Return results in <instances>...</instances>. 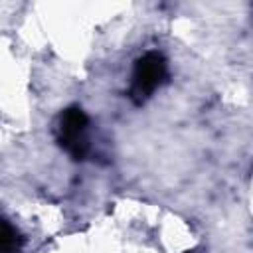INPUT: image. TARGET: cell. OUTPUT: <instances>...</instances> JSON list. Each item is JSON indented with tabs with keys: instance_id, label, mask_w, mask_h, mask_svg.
Here are the masks:
<instances>
[{
	"instance_id": "obj_3",
	"label": "cell",
	"mask_w": 253,
	"mask_h": 253,
	"mask_svg": "<svg viewBox=\"0 0 253 253\" xmlns=\"http://www.w3.org/2000/svg\"><path fill=\"white\" fill-rule=\"evenodd\" d=\"M2 253H18L20 251V243H18V235L16 231L10 227L8 221H2Z\"/></svg>"
},
{
	"instance_id": "obj_1",
	"label": "cell",
	"mask_w": 253,
	"mask_h": 253,
	"mask_svg": "<svg viewBox=\"0 0 253 253\" xmlns=\"http://www.w3.org/2000/svg\"><path fill=\"white\" fill-rule=\"evenodd\" d=\"M166 59L158 53V51H148L142 57L136 59L134 63V71H132V83H130V99L134 103H144L154 91L156 87L162 85V81L166 79Z\"/></svg>"
},
{
	"instance_id": "obj_2",
	"label": "cell",
	"mask_w": 253,
	"mask_h": 253,
	"mask_svg": "<svg viewBox=\"0 0 253 253\" xmlns=\"http://www.w3.org/2000/svg\"><path fill=\"white\" fill-rule=\"evenodd\" d=\"M87 126H89V119L83 109L69 107L61 113L57 140H59L61 148L75 160H83L87 156V150H89Z\"/></svg>"
}]
</instances>
